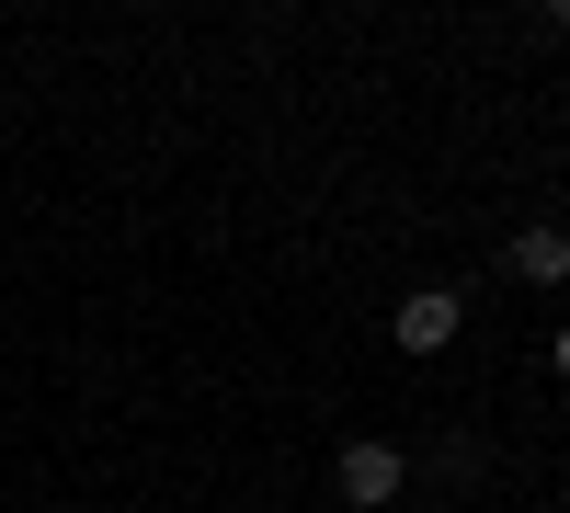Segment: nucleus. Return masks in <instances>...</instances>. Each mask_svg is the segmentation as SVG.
Instances as JSON below:
<instances>
[{
    "mask_svg": "<svg viewBox=\"0 0 570 513\" xmlns=\"http://www.w3.org/2000/svg\"><path fill=\"white\" fill-rule=\"evenodd\" d=\"M548 365H559V377H570V319H559V343H548Z\"/></svg>",
    "mask_w": 570,
    "mask_h": 513,
    "instance_id": "20e7f679",
    "label": "nucleus"
},
{
    "mask_svg": "<svg viewBox=\"0 0 570 513\" xmlns=\"http://www.w3.org/2000/svg\"><path fill=\"white\" fill-rule=\"evenodd\" d=\"M389 332H400V354H445V343L468 332V297H456V286H422V297H400Z\"/></svg>",
    "mask_w": 570,
    "mask_h": 513,
    "instance_id": "f03ea898",
    "label": "nucleus"
},
{
    "mask_svg": "<svg viewBox=\"0 0 570 513\" xmlns=\"http://www.w3.org/2000/svg\"><path fill=\"white\" fill-rule=\"evenodd\" d=\"M331 480H343V502H354V513H400L411 456H400V445H343V468H331Z\"/></svg>",
    "mask_w": 570,
    "mask_h": 513,
    "instance_id": "f257e3e1",
    "label": "nucleus"
},
{
    "mask_svg": "<svg viewBox=\"0 0 570 513\" xmlns=\"http://www.w3.org/2000/svg\"><path fill=\"white\" fill-rule=\"evenodd\" d=\"M502 274H513V286H570V228L525 217V228H513V251H502Z\"/></svg>",
    "mask_w": 570,
    "mask_h": 513,
    "instance_id": "7ed1b4c3",
    "label": "nucleus"
}]
</instances>
